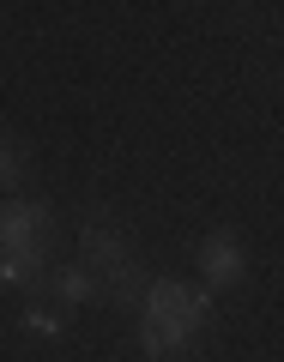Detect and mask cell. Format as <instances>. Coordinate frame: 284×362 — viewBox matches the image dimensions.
<instances>
[{
  "label": "cell",
  "mask_w": 284,
  "mask_h": 362,
  "mask_svg": "<svg viewBox=\"0 0 284 362\" xmlns=\"http://www.w3.org/2000/svg\"><path fill=\"white\" fill-rule=\"evenodd\" d=\"M79 266H85L91 278H97V290H103V296H115L121 308H133V302H140V290H145L140 259H133L127 235H121L109 218H85V223H79Z\"/></svg>",
  "instance_id": "3"
},
{
  "label": "cell",
  "mask_w": 284,
  "mask_h": 362,
  "mask_svg": "<svg viewBox=\"0 0 284 362\" xmlns=\"http://www.w3.org/2000/svg\"><path fill=\"white\" fill-rule=\"evenodd\" d=\"M200 272H206V284H218V290L242 284V278H248L242 235H236V230H212V235H200Z\"/></svg>",
  "instance_id": "4"
},
{
  "label": "cell",
  "mask_w": 284,
  "mask_h": 362,
  "mask_svg": "<svg viewBox=\"0 0 284 362\" xmlns=\"http://www.w3.org/2000/svg\"><path fill=\"white\" fill-rule=\"evenodd\" d=\"M49 284H61V302H67V308H79V302L97 296V278H91L85 266H61V278H49Z\"/></svg>",
  "instance_id": "6"
},
{
  "label": "cell",
  "mask_w": 284,
  "mask_h": 362,
  "mask_svg": "<svg viewBox=\"0 0 284 362\" xmlns=\"http://www.w3.org/2000/svg\"><path fill=\"white\" fill-rule=\"evenodd\" d=\"M25 320H30V332H61V326H67V320H61V314H42V308H30V314H25Z\"/></svg>",
  "instance_id": "7"
},
{
  "label": "cell",
  "mask_w": 284,
  "mask_h": 362,
  "mask_svg": "<svg viewBox=\"0 0 284 362\" xmlns=\"http://www.w3.org/2000/svg\"><path fill=\"white\" fill-rule=\"evenodd\" d=\"M18 175H25V145H18L13 133H0V199H13Z\"/></svg>",
  "instance_id": "5"
},
{
  "label": "cell",
  "mask_w": 284,
  "mask_h": 362,
  "mask_svg": "<svg viewBox=\"0 0 284 362\" xmlns=\"http://www.w3.org/2000/svg\"><path fill=\"white\" fill-rule=\"evenodd\" d=\"M49 235L55 211L37 199H0V284L49 290Z\"/></svg>",
  "instance_id": "2"
},
{
  "label": "cell",
  "mask_w": 284,
  "mask_h": 362,
  "mask_svg": "<svg viewBox=\"0 0 284 362\" xmlns=\"http://www.w3.org/2000/svg\"><path fill=\"white\" fill-rule=\"evenodd\" d=\"M133 314H140L145 356L176 362V356H188V344H194L200 332H206L212 296L194 290V284H181V278H152V284L140 290V302H133Z\"/></svg>",
  "instance_id": "1"
}]
</instances>
